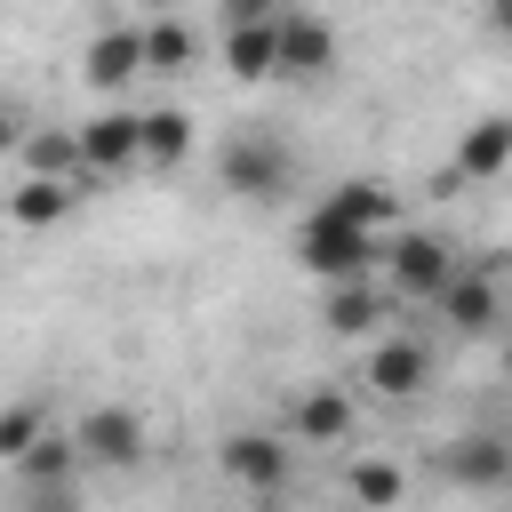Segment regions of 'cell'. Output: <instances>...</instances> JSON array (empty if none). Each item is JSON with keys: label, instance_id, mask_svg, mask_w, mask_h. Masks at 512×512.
<instances>
[{"label": "cell", "instance_id": "6da1fadb", "mask_svg": "<svg viewBox=\"0 0 512 512\" xmlns=\"http://www.w3.org/2000/svg\"><path fill=\"white\" fill-rule=\"evenodd\" d=\"M216 184H224L232 200L272 208V200L296 192V152H288L272 128H232V136L216 144Z\"/></svg>", "mask_w": 512, "mask_h": 512}, {"label": "cell", "instance_id": "7a4b0ae2", "mask_svg": "<svg viewBox=\"0 0 512 512\" xmlns=\"http://www.w3.org/2000/svg\"><path fill=\"white\" fill-rule=\"evenodd\" d=\"M376 256H384V232H368V224H344V216H328V208H312L304 224H296V264L312 272V280H368L376 272Z\"/></svg>", "mask_w": 512, "mask_h": 512}, {"label": "cell", "instance_id": "3957f363", "mask_svg": "<svg viewBox=\"0 0 512 512\" xmlns=\"http://www.w3.org/2000/svg\"><path fill=\"white\" fill-rule=\"evenodd\" d=\"M464 272V256H456V240H440V232H424V224H400L392 240H384V280L400 288V296H424V304H440V288Z\"/></svg>", "mask_w": 512, "mask_h": 512}, {"label": "cell", "instance_id": "277c9868", "mask_svg": "<svg viewBox=\"0 0 512 512\" xmlns=\"http://www.w3.org/2000/svg\"><path fill=\"white\" fill-rule=\"evenodd\" d=\"M80 152H88L96 176H128V168H144V112H136V104H104V112H88V120H80Z\"/></svg>", "mask_w": 512, "mask_h": 512}, {"label": "cell", "instance_id": "5b68a950", "mask_svg": "<svg viewBox=\"0 0 512 512\" xmlns=\"http://www.w3.org/2000/svg\"><path fill=\"white\" fill-rule=\"evenodd\" d=\"M72 440H80V456H88L96 472H128V464H144V416L120 408V400L88 408V416L72 424Z\"/></svg>", "mask_w": 512, "mask_h": 512}, {"label": "cell", "instance_id": "8992f818", "mask_svg": "<svg viewBox=\"0 0 512 512\" xmlns=\"http://www.w3.org/2000/svg\"><path fill=\"white\" fill-rule=\"evenodd\" d=\"M360 384H368L376 400H416V392L432 384V344H416V336H376L368 360H360Z\"/></svg>", "mask_w": 512, "mask_h": 512}, {"label": "cell", "instance_id": "52a82bcc", "mask_svg": "<svg viewBox=\"0 0 512 512\" xmlns=\"http://www.w3.org/2000/svg\"><path fill=\"white\" fill-rule=\"evenodd\" d=\"M216 464H224L256 504H272V496L288 488V440H272V432H224Z\"/></svg>", "mask_w": 512, "mask_h": 512}, {"label": "cell", "instance_id": "ba28073f", "mask_svg": "<svg viewBox=\"0 0 512 512\" xmlns=\"http://www.w3.org/2000/svg\"><path fill=\"white\" fill-rule=\"evenodd\" d=\"M328 72H336V32H328V16L280 8V80H328Z\"/></svg>", "mask_w": 512, "mask_h": 512}, {"label": "cell", "instance_id": "9c48e42d", "mask_svg": "<svg viewBox=\"0 0 512 512\" xmlns=\"http://www.w3.org/2000/svg\"><path fill=\"white\" fill-rule=\"evenodd\" d=\"M440 480L456 488H512V440L504 432H464L440 448Z\"/></svg>", "mask_w": 512, "mask_h": 512}, {"label": "cell", "instance_id": "30bf717a", "mask_svg": "<svg viewBox=\"0 0 512 512\" xmlns=\"http://www.w3.org/2000/svg\"><path fill=\"white\" fill-rule=\"evenodd\" d=\"M80 72H88V88H96V96H120L136 72H152V56H144V32H136V24H112V32H96V40H88V56H80Z\"/></svg>", "mask_w": 512, "mask_h": 512}, {"label": "cell", "instance_id": "8fae6325", "mask_svg": "<svg viewBox=\"0 0 512 512\" xmlns=\"http://www.w3.org/2000/svg\"><path fill=\"white\" fill-rule=\"evenodd\" d=\"M440 320H448L456 336H480V328H496V320H504V288H496L488 272H472V264H464V272L440 288Z\"/></svg>", "mask_w": 512, "mask_h": 512}, {"label": "cell", "instance_id": "7c38bea8", "mask_svg": "<svg viewBox=\"0 0 512 512\" xmlns=\"http://www.w3.org/2000/svg\"><path fill=\"white\" fill-rule=\"evenodd\" d=\"M512 168V112H488V120H472L464 128V144H456V184H488V176H504Z\"/></svg>", "mask_w": 512, "mask_h": 512}, {"label": "cell", "instance_id": "4fadbf2b", "mask_svg": "<svg viewBox=\"0 0 512 512\" xmlns=\"http://www.w3.org/2000/svg\"><path fill=\"white\" fill-rule=\"evenodd\" d=\"M224 72L232 80H280V16L224 24Z\"/></svg>", "mask_w": 512, "mask_h": 512}, {"label": "cell", "instance_id": "5bb4252c", "mask_svg": "<svg viewBox=\"0 0 512 512\" xmlns=\"http://www.w3.org/2000/svg\"><path fill=\"white\" fill-rule=\"evenodd\" d=\"M16 160H24V176H72V184L96 176L88 152H80V128H32V136L16 144Z\"/></svg>", "mask_w": 512, "mask_h": 512}, {"label": "cell", "instance_id": "9a60e30c", "mask_svg": "<svg viewBox=\"0 0 512 512\" xmlns=\"http://www.w3.org/2000/svg\"><path fill=\"white\" fill-rule=\"evenodd\" d=\"M320 208H328V216H344V224H368V232H392V216H400L392 184H376V176H344V184H328V192H320Z\"/></svg>", "mask_w": 512, "mask_h": 512}, {"label": "cell", "instance_id": "2e32d148", "mask_svg": "<svg viewBox=\"0 0 512 512\" xmlns=\"http://www.w3.org/2000/svg\"><path fill=\"white\" fill-rule=\"evenodd\" d=\"M288 432H296L304 448H336V440L352 432V400H344L336 384H312V392L288 408Z\"/></svg>", "mask_w": 512, "mask_h": 512}, {"label": "cell", "instance_id": "e0dca14e", "mask_svg": "<svg viewBox=\"0 0 512 512\" xmlns=\"http://www.w3.org/2000/svg\"><path fill=\"white\" fill-rule=\"evenodd\" d=\"M72 200H80V184H72V176H16L8 216H16L24 232H40V224H64V216H72Z\"/></svg>", "mask_w": 512, "mask_h": 512}, {"label": "cell", "instance_id": "ac0fdd59", "mask_svg": "<svg viewBox=\"0 0 512 512\" xmlns=\"http://www.w3.org/2000/svg\"><path fill=\"white\" fill-rule=\"evenodd\" d=\"M320 320H328V336H368V328H384V288L376 280H336L320 296Z\"/></svg>", "mask_w": 512, "mask_h": 512}, {"label": "cell", "instance_id": "d6986e66", "mask_svg": "<svg viewBox=\"0 0 512 512\" xmlns=\"http://www.w3.org/2000/svg\"><path fill=\"white\" fill-rule=\"evenodd\" d=\"M80 464H88V456H80V440H72V432H40L8 472H16V488H24V480H80Z\"/></svg>", "mask_w": 512, "mask_h": 512}, {"label": "cell", "instance_id": "ffe728a7", "mask_svg": "<svg viewBox=\"0 0 512 512\" xmlns=\"http://www.w3.org/2000/svg\"><path fill=\"white\" fill-rule=\"evenodd\" d=\"M184 152H192V112L152 104V112H144V168H176Z\"/></svg>", "mask_w": 512, "mask_h": 512}, {"label": "cell", "instance_id": "44dd1931", "mask_svg": "<svg viewBox=\"0 0 512 512\" xmlns=\"http://www.w3.org/2000/svg\"><path fill=\"white\" fill-rule=\"evenodd\" d=\"M344 488H352V504H360V512H392L408 480H400V464H392V456H360Z\"/></svg>", "mask_w": 512, "mask_h": 512}, {"label": "cell", "instance_id": "7402d4cb", "mask_svg": "<svg viewBox=\"0 0 512 512\" xmlns=\"http://www.w3.org/2000/svg\"><path fill=\"white\" fill-rule=\"evenodd\" d=\"M144 56H152V72H192V24H176V16L144 24Z\"/></svg>", "mask_w": 512, "mask_h": 512}, {"label": "cell", "instance_id": "603a6c76", "mask_svg": "<svg viewBox=\"0 0 512 512\" xmlns=\"http://www.w3.org/2000/svg\"><path fill=\"white\" fill-rule=\"evenodd\" d=\"M40 432H48V408H40V400H16V408L0 416V456L16 464V456H24L32 440H40Z\"/></svg>", "mask_w": 512, "mask_h": 512}, {"label": "cell", "instance_id": "cb8c5ba5", "mask_svg": "<svg viewBox=\"0 0 512 512\" xmlns=\"http://www.w3.org/2000/svg\"><path fill=\"white\" fill-rule=\"evenodd\" d=\"M16 512H80V480H24Z\"/></svg>", "mask_w": 512, "mask_h": 512}, {"label": "cell", "instance_id": "d4e9b609", "mask_svg": "<svg viewBox=\"0 0 512 512\" xmlns=\"http://www.w3.org/2000/svg\"><path fill=\"white\" fill-rule=\"evenodd\" d=\"M224 24H256V16H280V0H216Z\"/></svg>", "mask_w": 512, "mask_h": 512}, {"label": "cell", "instance_id": "484cf974", "mask_svg": "<svg viewBox=\"0 0 512 512\" xmlns=\"http://www.w3.org/2000/svg\"><path fill=\"white\" fill-rule=\"evenodd\" d=\"M488 16H496V32H512V0H488Z\"/></svg>", "mask_w": 512, "mask_h": 512}, {"label": "cell", "instance_id": "4316f807", "mask_svg": "<svg viewBox=\"0 0 512 512\" xmlns=\"http://www.w3.org/2000/svg\"><path fill=\"white\" fill-rule=\"evenodd\" d=\"M504 384H512V344H504Z\"/></svg>", "mask_w": 512, "mask_h": 512}]
</instances>
